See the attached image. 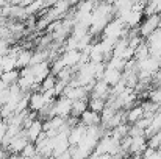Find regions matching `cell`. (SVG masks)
Listing matches in <instances>:
<instances>
[{"label": "cell", "mask_w": 161, "mask_h": 159, "mask_svg": "<svg viewBox=\"0 0 161 159\" xmlns=\"http://www.w3.org/2000/svg\"><path fill=\"white\" fill-rule=\"evenodd\" d=\"M28 144H30V142H28V137H27V131L22 130V131L11 140V144H9V147H8L6 150H8L11 155H20Z\"/></svg>", "instance_id": "3"}, {"label": "cell", "mask_w": 161, "mask_h": 159, "mask_svg": "<svg viewBox=\"0 0 161 159\" xmlns=\"http://www.w3.org/2000/svg\"><path fill=\"white\" fill-rule=\"evenodd\" d=\"M158 30H161V19H160V25H158Z\"/></svg>", "instance_id": "31"}, {"label": "cell", "mask_w": 161, "mask_h": 159, "mask_svg": "<svg viewBox=\"0 0 161 159\" xmlns=\"http://www.w3.org/2000/svg\"><path fill=\"white\" fill-rule=\"evenodd\" d=\"M158 8H160V2H147L146 9H144V14H146L147 17L157 16V14H158Z\"/></svg>", "instance_id": "21"}, {"label": "cell", "mask_w": 161, "mask_h": 159, "mask_svg": "<svg viewBox=\"0 0 161 159\" xmlns=\"http://www.w3.org/2000/svg\"><path fill=\"white\" fill-rule=\"evenodd\" d=\"M72 105L74 102H70L69 98L66 97H61L58 100H55L53 108H52V114H50V119L53 117H63V119H67L72 112Z\"/></svg>", "instance_id": "1"}, {"label": "cell", "mask_w": 161, "mask_h": 159, "mask_svg": "<svg viewBox=\"0 0 161 159\" xmlns=\"http://www.w3.org/2000/svg\"><path fill=\"white\" fill-rule=\"evenodd\" d=\"M56 83H58L56 77H53V75L47 77V78H46V80L42 81V84H41V94H42V92H46V91H50V89H55Z\"/></svg>", "instance_id": "19"}, {"label": "cell", "mask_w": 161, "mask_h": 159, "mask_svg": "<svg viewBox=\"0 0 161 159\" xmlns=\"http://www.w3.org/2000/svg\"><path fill=\"white\" fill-rule=\"evenodd\" d=\"M33 69V73H35V84H42V81L52 75V66L50 62H42V64H38Z\"/></svg>", "instance_id": "5"}, {"label": "cell", "mask_w": 161, "mask_h": 159, "mask_svg": "<svg viewBox=\"0 0 161 159\" xmlns=\"http://www.w3.org/2000/svg\"><path fill=\"white\" fill-rule=\"evenodd\" d=\"M158 16L161 17V2H160V8H158Z\"/></svg>", "instance_id": "30"}, {"label": "cell", "mask_w": 161, "mask_h": 159, "mask_svg": "<svg viewBox=\"0 0 161 159\" xmlns=\"http://www.w3.org/2000/svg\"><path fill=\"white\" fill-rule=\"evenodd\" d=\"M122 73L124 72H119V70H114V69H108L105 70V73H103V78L100 80V81H105L109 87H114L117 83H120V80H122Z\"/></svg>", "instance_id": "9"}, {"label": "cell", "mask_w": 161, "mask_h": 159, "mask_svg": "<svg viewBox=\"0 0 161 159\" xmlns=\"http://www.w3.org/2000/svg\"><path fill=\"white\" fill-rule=\"evenodd\" d=\"M152 81L157 84V87H161V69L153 75V78H152Z\"/></svg>", "instance_id": "27"}, {"label": "cell", "mask_w": 161, "mask_h": 159, "mask_svg": "<svg viewBox=\"0 0 161 159\" xmlns=\"http://www.w3.org/2000/svg\"><path fill=\"white\" fill-rule=\"evenodd\" d=\"M31 58H33V52L31 50H22V53L16 59V69H20L22 70L25 67H30Z\"/></svg>", "instance_id": "12"}, {"label": "cell", "mask_w": 161, "mask_h": 159, "mask_svg": "<svg viewBox=\"0 0 161 159\" xmlns=\"http://www.w3.org/2000/svg\"><path fill=\"white\" fill-rule=\"evenodd\" d=\"M88 100H89V98H88ZM88 100H78V102H74L70 115L75 117V119H80L81 114H83L85 111H88Z\"/></svg>", "instance_id": "15"}, {"label": "cell", "mask_w": 161, "mask_h": 159, "mask_svg": "<svg viewBox=\"0 0 161 159\" xmlns=\"http://www.w3.org/2000/svg\"><path fill=\"white\" fill-rule=\"evenodd\" d=\"M6 133H8V123H6L5 120L0 119V144H2L3 137L6 136Z\"/></svg>", "instance_id": "26"}, {"label": "cell", "mask_w": 161, "mask_h": 159, "mask_svg": "<svg viewBox=\"0 0 161 159\" xmlns=\"http://www.w3.org/2000/svg\"><path fill=\"white\" fill-rule=\"evenodd\" d=\"M47 105L44 100V95L41 92H35L30 95V111L33 112H41L44 109V106Z\"/></svg>", "instance_id": "10"}, {"label": "cell", "mask_w": 161, "mask_h": 159, "mask_svg": "<svg viewBox=\"0 0 161 159\" xmlns=\"http://www.w3.org/2000/svg\"><path fill=\"white\" fill-rule=\"evenodd\" d=\"M130 126H131V125H128V123H122V125H119L117 128L111 130V136H113L116 140H122L124 137L128 136V133H130Z\"/></svg>", "instance_id": "14"}, {"label": "cell", "mask_w": 161, "mask_h": 159, "mask_svg": "<svg viewBox=\"0 0 161 159\" xmlns=\"http://www.w3.org/2000/svg\"><path fill=\"white\" fill-rule=\"evenodd\" d=\"M50 24H52V22L47 19V16H41L39 20L36 22V28H38V30H44V28H49Z\"/></svg>", "instance_id": "24"}, {"label": "cell", "mask_w": 161, "mask_h": 159, "mask_svg": "<svg viewBox=\"0 0 161 159\" xmlns=\"http://www.w3.org/2000/svg\"><path fill=\"white\" fill-rule=\"evenodd\" d=\"M19 78H20V73H19V70L16 69V70H11V72H5L0 80H2L3 83H6L8 86H13V84H17Z\"/></svg>", "instance_id": "16"}, {"label": "cell", "mask_w": 161, "mask_h": 159, "mask_svg": "<svg viewBox=\"0 0 161 159\" xmlns=\"http://www.w3.org/2000/svg\"><path fill=\"white\" fill-rule=\"evenodd\" d=\"M9 98H11V95H9V89L0 91V106H2V108L9 102Z\"/></svg>", "instance_id": "25"}, {"label": "cell", "mask_w": 161, "mask_h": 159, "mask_svg": "<svg viewBox=\"0 0 161 159\" xmlns=\"http://www.w3.org/2000/svg\"><path fill=\"white\" fill-rule=\"evenodd\" d=\"M61 28H63V20L59 19V20H53V22L49 25L47 31H49L50 34H53V33H56V31H59Z\"/></svg>", "instance_id": "23"}, {"label": "cell", "mask_w": 161, "mask_h": 159, "mask_svg": "<svg viewBox=\"0 0 161 159\" xmlns=\"http://www.w3.org/2000/svg\"><path fill=\"white\" fill-rule=\"evenodd\" d=\"M27 137H28V142H31V144H35L36 140H38V137L42 134V120H39V119H36L27 130Z\"/></svg>", "instance_id": "7"}, {"label": "cell", "mask_w": 161, "mask_h": 159, "mask_svg": "<svg viewBox=\"0 0 161 159\" xmlns=\"http://www.w3.org/2000/svg\"><path fill=\"white\" fill-rule=\"evenodd\" d=\"M142 119H144V111L141 106H133L130 111H127V123L128 125H136Z\"/></svg>", "instance_id": "11"}, {"label": "cell", "mask_w": 161, "mask_h": 159, "mask_svg": "<svg viewBox=\"0 0 161 159\" xmlns=\"http://www.w3.org/2000/svg\"><path fill=\"white\" fill-rule=\"evenodd\" d=\"M105 108H107V100H103V98H91L89 97V100H88V109L89 111L100 114V112H103Z\"/></svg>", "instance_id": "13"}, {"label": "cell", "mask_w": 161, "mask_h": 159, "mask_svg": "<svg viewBox=\"0 0 161 159\" xmlns=\"http://www.w3.org/2000/svg\"><path fill=\"white\" fill-rule=\"evenodd\" d=\"M63 69H66V66H64V62H63V59H61V56H59L56 61H53V62H52V75H53V77H56V75H58V73H59Z\"/></svg>", "instance_id": "22"}, {"label": "cell", "mask_w": 161, "mask_h": 159, "mask_svg": "<svg viewBox=\"0 0 161 159\" xmlns=\"http://www.w3.org/2000/svg\"><path fill=\"white\" fill-rule=\"evenodd\" d=\"M88 159H113V156L111 155H96V153H92Z\"/></svg>", "instance_id": "28"}, {"label": "cell", "mask_w": 161, "mask_h": 159, "mask_svg": "<svg viewBox=\"0 0 161 159\" xmlns=\"http://www.w3.org/2000/svg\"><path fill=\"white\" fill-rule=\"evenodd\" d=\"M86 133H88V128L85 125L78 123L77 126H74L70 130V133H69V144H70V147H78L85 140Z\"/></svg>", "instance_id": "4"}, {"label": "cell", "mask_w": 161, "mask_h": 159, "mask_svg": "<svg viewBox=\"0 0 161 159\" xmlns=\"http://www.w3.org/2000/svg\"><path fill=\"white\" fill-rule=\"evenodd\" d=\"M149 56H150V49H149L147 42H142V44L135 50V59H136V61H142V59H146V58H149Z\"/></svg>", "instance_id": "17"}, {"label": "cell", "mask_w": 161, "mask_h": 159, "mask_svg": "<svg viewBox=\"0 0 161 159\" xmlns=\"http://www.w3.org/2000/svg\"><path fill=\"white\" fill-rule=\"evenodd\" d=\"M6 159H24V158H22L20 155H9Z\"/></svg>", "instance_id": "29"}, {"label": "cell", "mask_w": 161, "mask_h": 159, "mask_svg": "<svg viewBox=\"0 0 161 159\" xmlns=\"http://www.w3.org/2000/svg\"><path fill=\"white\" fill-rule=\"evenodd\" d=\"M80 58H81V52L80 50H69V52H64L61 55V59H63L64 66L66 67H70V69H74L75 66H78Z\"/></svg>", "instance_id": "8"}, {"label": "cell", "mask_w": 161, "mask_h": 159, "mask_svg": "<svg viewBox=\"0 0 161 159\" xmlns=\"http://www.w3.org/2000/svg\"><path fill=\"white\" fill-rule=\"evenodd\" d=\"M3 72H11V70H16V59L11 58V56H3L2 58V62H0Z\"/></svg>", "instance_id": "18"}, {"label": "cell", "mask_w": 161, "mask_h": 159, "mask_svg": "<svg viewBox=\"0 0 161 159\" xmlns=\"http://www.w3.org/2000/svg\"><path fill=\"white\" fill-rule=\"evenodd\" d=\"M160 16H150V17H146L141 25H139V34L141 38H149L152 36L157 30H158V25H160Z\"/></svg>", "instance_id": "2"}, {"label": "cell", "mask_w": 161, "mask_h": 159, "mask_svg": "<svg viewBox=\"0 0 161 159\" xmlns=\"http://www.w3.org/2000/svg\"><path fill=\"white\" fill-rule=\"evenodd\" d=\"M80 123L85 125L86 128H92V126H100L102 125V115L92 111H85L80 117Z\"/></svg>", "instance_id": "6"}, {"label": "cell", "mask_w": 161, "mask_h": 159, "mask_svg": "<svg viewBox=\"0 0 161 159\" xmlns=\"http://www.w3.org/2000/svg\"><path fill=\"white\" fill-rule=\"evenodd\" d=\"M36 155H38L36 145H35V144H31V142H30V144H28V145L24 148V151L20 153V156H22L24 159H33L35 156H36Z\"/></svg>", "instance_id": "20"}]
</instances>
